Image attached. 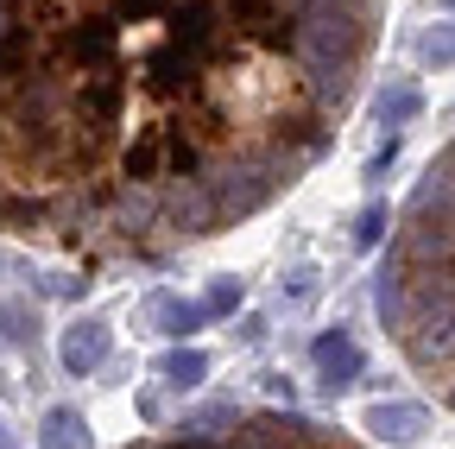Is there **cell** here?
Here are the masks:
<instances>
[{
  "instance_id": "1",
  "label": "cell",
  "mask_w": 455,
  "mask_h": 449,
  "mask_svg": "<svg viewBox=\"0 0 455 449\" xmlns=\"http://www.w3.org/2000/svg\"><path fill=\"white\" fill-rule=\"evenodd\" d=\"M386 0H0V229L83 266L253 221L335 146Z\"/></svg>"
},
{
  "instance_id": "2",
  "label": "cell",
  "mask_w": 455,
  "mask_h": 449,
  "mask_svg": "<svg viewBox=\"0 0 455 449\" xmlns=\"http://www.w3.org/2000/svg\"><path fill=\"white\" fill-rule=\"evenodd\" d=\"M379 317L405 367L443 405H455V140L430 158V172L392 221Z\"/></svg>"
},
{
  "instance_id": "3",
  "label": "cell",
  "mask_w": 455,
  "mask_h": 449,
  "mask_svg": "<svg viewBox=\"0 0 455 449\" xmlns=\"http://www.w3.org/2000/svg\"><path fill=\"white\" fill-rule=\"evenodd\" d=\"M140 449H367V443L341 437L329 424H310L298 412H253V418H228L221 430H184V437H158Z\"/></svg>"
},
{
  "instance_id": "4",
  "label": "cell",
  "mask_w": 455,
  "mask_h": 449,
  "mask_svg": "<svg viewBox=\"0 0 455 449\" xmlns=\"http://www.w3.org/2000/svg\"><path fill=\"white\" fill-rule=\"evenodd\" d=\"M316 373H323L329 392H341V386L361 380V342H355L348 329H329L323 342H316Z\"/></svg>"
},
{
  "instance_id": "5",
  "label": "cell",
  "mask_w": 455,
  "mask_h": 449,
  "mask_svg": "<svg viewBox=\"0 0 455 449\" xmlns=\"http://www.w3.org/2000/svg\"><path fill=\"white\" fill-rule=\"evenodd\" d=\"M108 349H114V335H108L101 317H83L76 329H64V367L70 373H95L108 361Z\"/></svg>"
},
{
  "instance_id": "6",
  "label": "cell",
  "mask_w": 455,
  "mask_h": 449,
  "mask_svg": "<svg viewBox=\"0 0 455 449\" xmlns=\"http://www.w3.org/2000/svg\"><path fill=\"white\" fill-rule=\"evenodd\" d=\"M367 430H373L379 443H392V449H405V443H418V437L430 430V412L392 399V405H373V412H367Z\"/></svg>"
},
{
  "instance_id": "7",
  "label": "cell",
  "mask_w": 455,
  "mask_h": 449,
  "mask_svg": "<svg viewBox=\"0 0 455 449\" xmlns=\"http://www.w3.org/2000/svg\"><path fill=\"white\" fill-rule=\"evenodd\" d=\"M38 449H89V424H83L76 412H64V405H57V412L44 418V437H38Z\"/></svg>"
},
{
  "instance_id": "8",
  "label": "cell",
  "mask_w": 455,
  "mask_h": 449,
  "mask_svg": "<svg viewBox=\"0 0 455 449\" xmlns=\"http://www.w3.org/2000/svg\"><path fill=\"white\" fill-rule=\"evenodd\" d=\"M158 373H164L171 386H203V373H209V355H203V349H171V355L158 361Z\"/></svg>"
},
{
  "instance_id": "9",
  "label": "cell",
  "mask_w": 455,
  "mask_h": 449,
  "mask_svg": "<svg viewBox=\"0 0 455 449\" xmlns=\"http://www.w3.org/2000/svg\"><path fill=\"white\" fill-rule=\"evenodd\" d=\"M146 310H152L171 335H190V329H203V323H209V317H203V304H178V298H152Z\"/></svg>"
},
{
  "instance_id": "10",
  "label": "cell",
  "mask_w": 455,
  "mask_h": 449,
  "mask_svg": "<svg viewBox=\"0 0 455 449\" xmlns=\"http://www.w3.org/2000/svg\"><path fill=\"white\" fill-rule=\"evenodd\" d=\"M418 108H424V101H418V89L392 83V89L379 95V121H386V127H405V121H418Z\"/></svg>"
},
{
  "instance_id": "11",
  "label": "cell",
  "mask_w": 455,
  "mask_h": 449,
  "mask_svg": "<svg viewBox=\"0 0 455 449\" xmlns=\"http://www.w3.org/2000/svg\"><path fill=\"white\" fill-rule=\"evenodd\" d=\"M235 310H241V285L235 278H215L209 298H203V317H235Z\"/></svg>"
},
{
  "instance_id": "12",
  "label": "cell",
  "mask_w": 455,
  "mask_h": 449,
  "mask_svg": "<svg viewBox=\"0 0 455 449\" xmlns=\"http://www.w3.org/2000/svg\"><path fill=\"white\" fill-rule=\"evenodd\" d=\"M418 51H424V64H436V70H443V64H455V26H436Z\"/></svg>"
},
{
  "instance_id": "13",
  "label": "cell",
  "mask_w": 455,
  "mask_h": 449,
  "mask_svg": "<svg viewBox=\"0 0 455 449\" xmlns=\"http://www.w3.org/2000/svg\"><path fill=\"white\" fill-rule=\"evenodd\" d=\"M386 229H392V221H386V209H379V203H373V209H361V221H355V247H373Z\"/></svg>"
},
{
  "instance_id": "14",
  "label": "cell",
  "mask_w": 455,
  "mask_h": 449,
  "mask_svg": "<svg viewBox=\"0 0 455 449\" xmlns=\"http://www.w3.org/2000/svg\"><path fill=\"white\" fill-rule=\"evenodd\" d=\"M443 7H455V0H443Z\"/></svg>"
}]
</instances>
